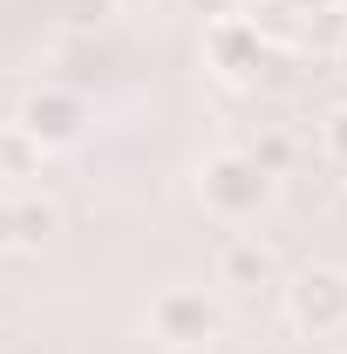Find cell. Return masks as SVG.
Returning <instances> with one entry per match:
<instances>
[{"mask_svg": "<svg viewBox=\"0 0 347 354\" xmlns=\"http://www.w3.org/2000/svg\"><path fill=\"white\" fill-rule=\"evenodd\" d=\"M334 68H341V75H347V35H341V48H334Z\"/></svg>", "mask_w": 347, "mask_h": 354, "instance_id": "2e32d148", "label": "cell"}, {"mask_svg": "<svg viewBox=\"0 0 347 354\" xmlns=\"http://www.w3.org/2000/svg\"><path fill=\"white\" fill-rule=\"evenodd\" d=\"M306 48H341V35H347V7H327V14H306Z\"/></svg>", "mask_w": 347, "mask_h": 354, "instance_id": "30bf717a", "label": "cell"}, {"mask_svg": "<svg viewBox=\"0 0 347 354\" xmlns=\"http://www.w3.org/2000/svg\"><path fill=\"white\" fill-rule=\"evenodd\" d=\"M198 198H205V212L225 225H245L265 212V198H272V177L245 157V150H218L205 157V171H198Z\"/></svg>", "mask_w": 347, "mask_h": 354, "instance_id": "6da1fadb", "label": "cell"}, {"mask_svg": "<svg viewBox=\"0 0 347 354\" xmlns=\"http://www.w3.org/2000/svg\"><path fill=\"white\" fill-rule=\"evenodd\" d=\"M245 157H252L265 177H279L286 164H293V136H286V130H259L252 143H245Z\"/></svg>", "mask_w": 347, "mask_h": 354, "instance_id": "9c48e42d", "label": "cell"}, {"mask_svg": "<svg viewBox=\"0 0 347 354\" xmlns=\"http://www.w3.org/2000/svg\"><path fill=\"white\" fill-rule=\"evenodd\" d=\"M286 307H293V327H300V334H334L347 320V272L306 266L300 279L286 286Z\"/></svg>", "mask_w": 347, "mask_h": 354, "instance_id": "3957f363", "label": "cell"}, {"mask_svg": "<svg viewBox=\"0 0 347 354\" xmlns=\"http://www.w3.org/2000/svg\"><path fill=\"white\" fill-rule=\"evenodd\" d=\"M21 130L35 136L41 150H62V143H75L88 130V102L75 88H35L28 102H21Z\"/></svg>", "mask_w": 347, "mask_h": 354, "instance_id": "277c9868", "label": "cell"}, {"mask_svg": "<svg viewBox=\"0 0 347 354\" xmlns=\"http://www.w3.org/2000/svg\"><path fill=\"white\" fill-rule=\"evenodd\" d=\"M279 7H293V14L306 21V14H327V7H341V0H279Z\"/></svg>", "mask_w": 347, "mask_h": 354, "instance_id": "5bb4252c", "label": "cell"}, {"mask_svg": "<svg viewBox=\"0 0 347 354\" xmlns=\"http://www.w3.org/2000/svg\"><path fill=\"white\" fill-rule=\"evenodd\" d=\"M218 327H225V313H218V300L205 286H164V293L150 300V334H157L164 348H177V354L218 341Z\"/></svg>", "mask_w": 347, "mask_h": 354, "instance_id": "7a4b0ae2", "label": "cell"}, {"mask_svg": "<svg viewBox=\"0 0 347 354\" xmlns=\"http://www.w3.org/2000/svg\"><path fill=\"white\" fill-rule=\"evenodd\" d=\"M68 7H75V21H102L109 14V0H68Z\"/></svg>", "mask_w": 347, "mask_h": 354, "instance_id": "4fadbf2b", "label": "cell"}, {"mask_svg": "<svg viewBox=\"0 0 347 354\" xmlns=\"http://www.w3.org/2000/svg\"><path fill=\"white\" fill-rule=\"evenodd\" d=\"M48 232H55V205L21 198V205H14V245H41Z\"/></svg>", "mask_w": 347, "mask_h": 354, "instance_id": "ba28073f", "label": "cell"}, {"mask_svg": "<svg viewBox=\"0 0 347 354\" xmlns=\"http://www.w3.org/2000/svg\"><path fill=\"white\" fill-rule=\"evenodd\" d=\"M205 55H212L218 75L252 82V75H259V62L272 55V48H265V35L245 21V14H225V21H205Z\"/></svg>", "mask_w": 347, "mask_h": 354, "instance_id": "5b68a950", "label": "cell"}, {"mask_svg": "<svg viewBox=\"0 0 347 354\" xmlns=\"http://www.w3.org/2000/svg\"><path fill=\"white\" fill-rule=\"evenodd\" d=\"M334 341H341V354H347V320H341V327H334Z\"/></svg>", "mask_w": 347, "mask_h": 354, "instance_id": "e0dca14e", "label": "cell"}, {"mask_svg": "<svg viewBox=\"0 0 347 354\" xmlns=\"http://www.w3.org/2000/svg\"><path fill=\"white\" fill-rule=\"evenodd\" d=\"M191 14H205V21H225V14H238V0H184Z\"/></svg>", "mask_w": 347, "mask_h": 354, "instance_id": "7c38bea8", "label": "cell"}, {"mask_svg": "<svg viewBox=\"0 0 347 354\" xmlns=\"http://www.w3.org/2000/svg\"><path fill=\"white\" fill-rule=\"evenodd\" d=\"M41 171V143L21 123H0V177H35Z\"/></svg>", "mask_w": 347, "mask_h": 354, "instance_id": "52a82bcc", "label": "cell"}, {"mask_svg": "<svg viewBox=\"0 0 347 354\" xmlns=\"http://www.w3.org/2000/svg\"><path fill=\"white\" fill-rule=\"evenodd\" d=\"M279 279V259L265 252L259 239H232L225 252H218V286H232V293H259Z\"/></svg>", "mask_w": 347, "mask_h": 354, "instance_id": "8992f818", "label": "cell"}, {"mask_svg": "<svg viewBox=\"0 0 347 354\" xmlns=\"http://www.w3.org/2000/svg\"><path fill=\"white\" fill-rule=\"evenodd\" d=\"M7 245H14V205L0 198V252H7Z\"/></svg>", "mask_w": 347, "mask_h": 354, "instance_id": "9a60e30c", "label": "cell"}, {"mask_svg": "<svg viewBox=\"0 0 347 354\" xmlns=\"http://www.w3.org/2000/svg\"><path fill=\"white\" fill-rule=\"evenodd\" d=\"M320 143H327V157H334V164H347V102L334 109V116H327V130H320Z\"/></svg>", "mask_w": 347, "mask_h": 354, "instance_id": "8fae6325", "label": "cell"}]
</instances>
